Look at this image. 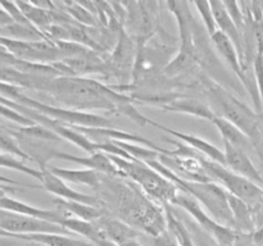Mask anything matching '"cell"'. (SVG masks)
Masks as SVG:
<instances>
[{
  "instance_id": "5",
  "label": "cell",
  "mask_w": 263,
  "mask_h": 246,
  "mask_svg": "<svg viewBox=\"0 0 263 246\" xmlns=\"http://www.w3.org/2000/svg\"><path fill=\"white\" fill-rule=\"evenodd\" d=\"M2 97L37 110L41 114L64 123L67 126H71V127H115L112 120L103 117V115L71 109V108L55 107V105L39 101V100L32 99V97L23 94L22 87L5 84V82H2Z\"/></svg>"
},
{
  "instance_id": "9",
  "label": "cell",
  "mask_w": 263,
  "mask_h": 246,
  "mask_svg": "<svg viewBox=\"0 0 263 246\" xmlns=\"http://www.w3.org/2000/svg\"><path fill=\"white\" fill-rule=\"evenodd\" d=\"M0 227H2V233H9V235H40V233L72 235L67 228L61 224L8 212V210H2L0 213Z\"/></svg>"
},
{
  "instance_id": "29",
  "label": "cell",
  "mask_w": 263,
  "mask_h": 246,
  "mask_svg": "<svg viewBox=\"0 0 263 246\" xmlns=\"http://www.w3.org/2000/svg\"><path fill=\"white\" fill-rule=\"evenodd\" d=\"M2 246H45L41 243L32 242V241L20 240V238L8 237V236H2Z\"/></svg>"
},
{
  "instance_id": "23",
  "label": "cell",
  "mask_w": 263,
  "mask_h": 246,
  "mask_svg": "<svg viewBox=\"0 0 263 246\" xmlns=\"http://www.w3.org/2000/svg\"><path fill=\"white\" fill-rule=\"evenodd\" d=\"M0 145H2V154L15 156L21 160H35L31 154L23 150L18 141L13 135H10L4 127H2V135H0Z\"/></svg>"
},
{
  "instance_id": "25",
  "label": "cell",
  "mask_w": 263,
  "mask_h": 246,
  "mask_svg": "<svg viewBox=\"0 0 263 246\" xmlns=\"http://www.w3.org/2000/svg\"><path fill=\"white\" fill-rule=\"evenodd\" d=\"M14 132L21 133L22 136L28 138H35L41 141H62V138L57 135L50 128L43 125H35L31 127H21L18 130H13Z\"/></svg>"
},
{
  "instance_id": "21",
  "label": "cell",
  "mask_w": 263,
  "mask_h": 246,
  "mask_svg": "<svg viewBox=\"0 0 263 246\" xmlns=\"http://www.w3.org/2000/svg\"><path fill=\"white\" fill-rule=\"evenodd\" d=\"M54 204L57 205V209H61L62 212L68 214L69 217L79 218V219L87 220V222H97L105 214L103 209L98 207L82 204V202L79 201L59 199V197L54 199Z\"/></svg>"
},
{
  "instance_id": "26",
  "label": "cell",
  "mask_w": 263,
  "mask_h": 246,
  "mask_svg": "<svg viewBox=\"0 0 263 246\" xmlns=\"http://www.w3.org/2000/svg\"><path fill=\"white\" fill-rule=\"evenodd\" d=\"M194 5L195 9L199 13L200 18L203 20V26H204V30L207 31V35L213 36L218 31L217 23H216L215 14H213L212 7H211V2H194L192 3Z\"/></svg>"
},
{
  "instance_id": "7",
  "label": "cell",
  "mask_w": 263,
  "mask_h": 246,
  "mask_svg": "<svg viewBox=\"0 0 263 246\" xmlns=\"http://www.w3.org/2000/svg\"><path fill=\"white\" fill-rule=\"evenodd\" d=\"M202 164L213 182L221 184L229 194L244 200L252 208L253 214L261 207L263 202V187L249 181L246 177L239 176L223 164L210 160L205 156L202 158Z\"/></svg>"
},
{
  "instance_id": "28",
  "label": "cell",
  "mask_w": 263,
  "mask_h": 246,
  "mask_svg": "<svg viewBox=\"0 0 263 246\" xmlns=\"http://www.w3.org/2000/svg\"><path fill=\"white\" fill-rule=\"evenodd\" d=\"M186 225L189 228L190 233H192L195 246H218L217 242L198 224L193 222H187Z\"/></svg>"
},
{
  "instance_id": "22",
  "label": "cell",
  "mask_w": 263,
  "mask_h": 246,
  "mask_svg": "<svg viewBox=\"0 0 263 246\" xmlns=\"http://www.w3.org/2000/svg\"><path fill=\"white\" fill-rule=\"evenodd\" d=\"M133 40L126 32H121L118 43L116 45L115 51L112 55V68H115L118 73H123L131 67H135L136 59L134 58Z\"/></svg>"
},
{
  "instance_id": "27",
  "label": "cell",
  "mask_w": 263,
  "mask_h": 246,
  "mask_svg": "<svg viewBox=\"0 0 263 246\" xmlns=\"http://www.w3.org/2000/svg\"><path fill=\"white\" fill-rule=\"evenodd\" d=\"M2 117L4 118V119L10 120V122L17 123L21 127H31V126L37 125V123L33 122L31 118H28L27 115H25L23 113L14 109V108H10L5 104H2Z\"/></svg>"
},
{
  "instance_id": "1",
  "label": "cell",
  "mask_w": 263,
  "mask_h": 246,
  "mask_svg": "<svg viewBox=\"0 0 263 246\" xmlns=\"http://www.w3.org/2000/svg\"><path fill=\"white\" fill-rule=\"evenodd\" d=\"M35 90L48 92L55 100L76 110L90 108L118 112L123 105L135 102L133 97L115 91L102 82L79 76L41 77Z\"/></svg>"
},
{
  "instance_id": "33",
  "label": "cell",
  "mask_w": 263,
  "mask_h": 246,
  "mask_svg": "<svg viewBox=\"0 0 263 246\" xmlns=\"http://www.w3.org/2000/svg\"><path fill=\"white\" fill-rule=\"evenodd\" d=\"M254 222H256V228L263 225V202L261 207L254 212Z\"/></svg>"
},
{
  "instance_id": "16",
  "label": "cell",
  "mask_w": 263,
  "mask_h": 246,
  "mask_svg": "<svg viewBox=\"0 0 263 246\" xmlns=\"http://www.w3.org/2000/svg\"><path fill=\"white\" fill-rule=\"evenodd\" d=\"M98 225L100 230L104 232L107 238L113 241L117 245L122 246L123 243L128 242L131 240H139L141 233L136 231L135 228L131 227L126 222L121 220L120 218H113L110 215L104 214L99 220H97Z\"/></svg>"
},
{
  "instance_id": "13",
  "label": "cell",
  "mask_w": 263,
  "mask_h": 246,
  "mask_svg": "<svg viewBox=\"0 0 263 246\" xmlns=\"http://www.w3.org/2000/svg\"><path fill=\"white\" fill-rule=\"evenodd\" d=\"M50 158L59 159V160L72 161V163L80 164V166L86 167V169H92L99 173L105 174V176L112 177H123L122 173L118 171L117 167L115 166L112 160H110L109 155L104 151H97V153L90 154L89 156H76L72 154L63 153V151L51 150Z\"/></svg>"
},
{
  "instance_id": "14",
  "label": "cell",
  "mask_w": 263,
  "mask_h": 246,
  "mask_svg": "<svg viewBox=\"0 0 263 246\" xmlns=\"http://www.w3.org/2000/svg\"><path fill=\"white\" fill-rule=\"evenodd\" d=\"M0 207L2 210H8V212L18 213V214L28 215V217L39 218V219L48 220V222L55 223V224H61L68 214L62 212L61 209H44V208L35 207V205H30L27 202L22 201V200L14 199V197L9 196L5 192L2 194V199H0Z\"/></svg>"
},
{
  "instance_id": "35",
  "label": "cell",
  "mask_w": 263,
  "mask_h": 246,
  "mask_svg": "<svg viewBox=\"0 0 263 246\" xmlns=\"http://www.w3.org/2000/svg\"><path fill=\"white\" fill-rule=\"evenodd\" d=\"M262 7H263V3H262Z\"/></svg>"
},
{
  "instance_id": "2",
  "label": "cell",
  "mask_w": 263,
  "mask_h": 246,
  "mask_svg": "<svg viewBox=\"0 0 263 246\" xmlns=\"http://www.w3.org/2000/svg\"><path fill=\"white\" fill-rule=\"evenodd\" d=\"M117 177L103 176L102 184L97 190L115 204L121 220L138 227L152 237L162 235L167 231L166 214L156 202L151 201L139 191L131 182L116 179Z\"/></svg>"
},
{
  "instance_id": "24",
  "label": "cell",
  "mask_w": 263,
  "mask_h": 246,
  "mask_svg": "<svg viewBox=\"0 0 263 246\" xmlns=\"http://www.w3.org/2000/svg\"><path fill=\"white\" fill-rule=\"evenodd\" d=\"M2 167L3 168H9L13 171L21 172L23 174L33 177L35 179L41 182L43 179V169H35L32 167L27 166L23 160L21 159L14 158V156L7 155V154H2Z\"/></svg>"
},
{
  "instance_id": "31",
  "label": "cell",
  "mask_w": 263,
  "mask_h": 246,
  "mask_svg": "<svg viewBox=\"0 0 263 246\" xmlns=\"http://www.w3.org/2000/svg\"><path fill=\"white\" fill-rule=\"evenodd\" d=\"M252 238H253L254 243L257 246H263V225L257 227L256 230L252 232Z\"/></svg>"
},
{
  "instance_id": "34",
  "label": "cell",
  "mask_w": 263,
  "mask_h": 246,
  "mask_svg": "<svg viewBox=\"0 0 263 246\" xmlns=\"http://www.w3.org/2000/svg\"><path fill=\"white\" fill-rule=\"evenodd\" d=\"M122 246H144V245L139 240H131V241H128V242L123 243Z\"/></svg>"
},
{
  "instance_id": "12",
  "label": "cell",
  "mask_w": 263,
  "mask_h": 246,
  "mask_svg": "<svg viewBox=\"0 0 263 246\" xmlns=\"http://www.w3.org/2000/svg\"><path fill=\"white\" fill-rule=\"evenodd\" d=\"M148 125L163 131L164 133H168V135L174 136L176 140L185 142L189 148L194 149L195 151L202 154L203 156H205V158L210 159V160H213L216 161V163H220L225 166V153H223L222 150H220L218 148H216V146L213 145V144H211L210 141L204 140V138L199 137V136L192 135V133L179 132V131L174 130V128L166 127V126L161 125V123L156 122V120L151 119V118H148Z\"/></svg>"
},
{
  "instance_id": "4",
  "label": "cell",
  "mask_w": 263,
  "mask_h": 246,
  "mask_svg": "<svg viewBox=\"0 0 263 246\" xmlns=\"http://www.w3.org/2000/svg\"><path fill=\"white\" fill-rule=\"evenodd\" d=\"M159 174L179 187L180 191L194 197L217 222L234 228V217L229 204V192L217 182L187 181L177 176L174 171L164 166L159 159L146 163Z\"/></svg>"
},
{
  "instance_id": "10",
  "label": "cell",
  "mask_w": 263,
  "mask_h": 246,
  "mask_svg": "<svg viewBox=\"0 0 263 246\" xmlns=\"http://www.w3.org/2000/svg\"><path fill=\"white\" fill-rule=\"evenodd\" d=\"M43 169V179H41V186L45 191L50 192V194L55 195L59 199L71 200V201H79L82 204L92 205V207L99 208L100 204H103L102 200L98 196H92V195L81 194V192L76 191L68 184H66V181L59 178L58 176L53 173L49 169L48 166L41 167Z\"/></svg>"
},
{
  "instance_id": "32",
  "label": "cell",
  "mask_w": 263,
  "mask_h": 246,
  "mask_svg": "<svg viewBox=\"0 0 263 246\" xmlns=\"http://www.w3.org/2000/svg\"><path fill=\"white\" fill-rule=\"evenodd\" d=\"M95 246H120L117 243H115L113 241H110L109 238H107V236H102V237L98 238L97 241H94Z\"/></svg>"
},
{
  "instance_id": "19",
  "label": "cell",
  "mask_w": 263,
  "mask_h": 246,
  "mask_svg": "<svg viewBox=\"0 0 263 246\" xmlns=\"http://www.w3.org/2000/svg\"><path fill=\"white\" fill-rule=\"evenodd\" d=\"M213 125L217 127V130L220 131L221 137L222 141L231 144V145L236 146L239 149H243V150H249V149H254L253 144L249 140L248 136L243 132L239 127H236L234 123H231L230 120H228L226 118L221 117V115H216L212 119ZM256 150V149H254Z\"/></svg>"
},
{
  "instance_id": "3",
  "label": "cell",
  "mask_w": 263,
  "mask_h": 246,
  "mask_svg": "<svg viewBox=\"0 0 263 246\" xmlns=\"http://www.w3.org/2000/svg\"><path fill=\"white\" fill-rule=\"evenodd\" d=\"M205 91L211 100L216 101L221 110V117L240 128L249 137L254 149L263 160V113L252 110L246 102L240 101L233 92L213 79L202 78Z\"/></svg>"
},
{
  "instance_id": "30",
  "label": "cell",
  "mask_w": 263,
  "mask_h": 246,
  "mask_svg": "<svg viewBox=\"0 0 263 246\" xmlns=\"http://www.w3.org/2000/svg\"><path fill=\"white\" fill-rule=\"evenodd\" d=\"M234 246H257V245L254 243L253 238H252V232L251 233L239 232L238 238H236L235 245Z\"/></svg>"
},
{
  "instance_id": "11",
  "label": "cell",
  "mask_w": 263,
  "mask_h": 246,
  "mask_svg": "<svg viewBox=\"0 0 263 246\" xmlns=\"http://www.w3.org/2000/svg\"><path fill=\"white\" fill-rule=\"evenodd\" d=\"M223 153H225V166L229 169L263 187V176L256 168L246 150L223 141Z\"/></svg>"
},
{
  "instance_id": "20",
  "label": "cell",
  "mask_w": 263,
  "mask_h": 246,
  "mask_svg": "<svg viewBox=\"0 0 263 246\" xmlns=\"http://www.w3.org/2000/svg\"><path fill=\"white\" fill-rule=\"evenodd\" d=\"M2 236L32 241V242H37L45 246H95L90 241L79 240V238L71 237L69 235H61V233H40V235H9V233H2Z\"/></svg>"
},
{
  "instance_id": "15",
  "label": "cell",
  "mask_w": 263,
  "mask_h": 246,
  "mask_svg": "<svg viewBox=\"0 0 263 246\" xmlns=\"http://www.w3.org/2000/svg\"><path fill=\"white\" fill-rule=\"evenodd\" d=\"M161 108L167 110V112L189 114L193 115V117L200 118V119L211 120V122L217 115V113L213 112L207 102L202 101L199 99H195V97L181 96V95H175L172 99H170Z\"/></svg>"
},
{
  "instance_id": "6",
  "label": "cell",
  "mask_w": 263,
  "mask_h": 246,
  "mask_svg": "<svg viewBox=\"0 0 263 246\" xmlns=\"http://www.w3.org/2000/svg\"><path fill=\"white\" fill-rule=\"evenodd\" d=\"M109 158L117 167L118 171L122 173L123 178L126 177L135 182L149 197L159 201L161 205L174 204L175 199L180 192L179 187L164 178L156 169H153L144 161L131 160V159L120 158V156L115 155H109Z\"/></svg>"
},
{
  "instance_id": "18",
  "label": "cell",
  "mask_w": 263,
  "mask_h": 246,
  "mask_svg": "<svg viewBox=\"0 0 263 246\" xmlns=\"http://www.w3.org/2000/svg\"><path fill=\"white\" fill-rule=\"evenodd\" d=\"M229 204L234 217V230L241 233H251L256 230L254 214L252 208L240 197L229 194Z\"/></svg>"
},
{
  "instance_id": "8",
  "label": "cell",
  "mask_w": 263,
  "mask_h": 246,
  "mask_svg": "<svg viewBox=\"0 0 263 246\" xmlns=\"http://www.w3.org/2000/svg\"><path fill=\"white\" fill-rule=\"evenodd\" d=\"M172 205H176V207L184 209L197 222V224L217 242L218 246L235 245V241L239 235L238 231L217 222L194 197L180 191Z\"/></svg>"
},
{
  "instance_id": "17",
  "label": "cell",
  "mask_w": 263,
  "mask_h": 246,
  "mask_svg": "<svg viewBox=\"0 0 263 246\" xmlns=\"http://www.w3.org/2000/svg\"><path fill=\"white\" fill-rule=\"evenodd\" d=\"M49 169L63 181L81 184V186L84 184V186L92 187L95 190L99 189L103 181V176H104L92 169H67L57 168V167H49Z\"/></svg>"
}]
</instances>
